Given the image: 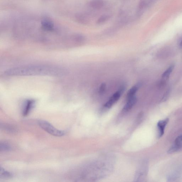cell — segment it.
<instances>
[{"mask_svg": "<svg viewBox=\"0 0 182 182\" xmlns=\"http://www.w3.org/2000/svg\"><path fill=\"white\" fill-rule=\"evenodd\" d=\"M65 70L57 66L47 65H31L17 66L8 69L5 71L9 76H63Z\"/></svg>", "mask_w": 182, "mask_h": 182, "instance_id": "obj_1", "label": "cell"}, {"mask_svg": "<svg viewBox=\"0 0 182 182\" xmlns=\"http://www.w3.org/2000/svg\"><path fill=\"white\" fill-rule=\"evenodd\" d=\"M39 126L50 134L56 137H61L65 134L63 130H58L53 126L49 122L44 120H39L38 121Z\"/></svg>", "mask_w": 182, "mask_h": 182, "instance_id": "obj_2", "label": "cell"}, {"mask_svg": "<svg viewBox=\"0 0 182 182\" xmlns=\"http://www.w3.org/2000/svg\"><path fill=\"white\" fill-rule=\"evenodd\" d=\"M124 87L122 86L120 88L119 91L114 93L104 105V106L106 109H110L117 101L121 96L122 93L124 90Z\"/></svg>", "mask_w": 182, "mask_h": 182, "instance_id": "obj_3", "label": "cell"}, {"mask_svg": "<svg viewBox=\"0 0 182 182\" xmlns=\"http://www.w3.org/2000/svg\"><path fill=\"white\" fill-rule=\"evenodd\" d=\"M41 28L44 31L52 32L55 29L54 23L48 18L43 19L40 23Z\"/></svg>", "mask_w": 182, "mask_h": 182, "instance_id": "obj_4", "label": "cell"}, {"mask_svg": "<svg viewBox=\"0 0 182 182\" xmlns=\"http://www.w3.org/2000/svg\"><path fill=\"white\" fill-rule=\"evenodd\" d=\"M35 101L34 100L28 99L26 100L23 105L22 114L24 116H27L34 108L35 106Z\"/></svg>", "mask_w": 182, "mask_h": 182, "instance_id": "obj_5", "label": "cell"}, {"mask_svg": "<svg viewBox=\"0 0 182 182\" xmlns=\"http://www.w3.org/2000/svg\"><path fill=\"white\" fill-rule=\"evenodd\" d=\"M137 101V98L135 96L127 99V103L123 109V111L125 112L129 111L135 106Z\"/></svg>", "mask_w": 182, "mask_h": 182, "instance_id": "obj_6", "label": "cell"}, {"mask_svg": "<svg viewBox=\"0 0 182 182\" xmlns=\"http://www.w3.org/2000/svg\"><path fill=\"white\" fill-rule=\"evenodd\" d=\"M169 121L168 119L161 120L158 123L157 126L159 130L158 137H162L165 132V130Z\"/></svg>", "mask_w": 182, "mask_h": 182, "instance_id": "obj_7", "label": "cell"}, {"mask_svg": "<svg viewBox=\"0 0 182 182\" xmlns=\"http://www.w3.org/2000/svg\"><path fill=\"white\" fill-rule=\"evenodd\" d=\"M104 2L102 0H92L90 2L91 7L94 9H99L104 6Z\"/></svg>", "mask_w": 182, "mask_h": 182, "instance_id": "obj_8", "label": "cell"}, {"mask_svg": "<svg viewBox=\"0 0 182 182\" xmlns=\"http://www.w3.org/2000/svg\"><path fill=\"white\" fill-rule=\"evenodd\" d=\"M138 88L139 86H135L132 87L128 92L127 95V99L135 96V94L136 93Z\"/></svg>", "mask_w": 182, "mask_h": 182, "instance_id": "obj_9", "label": "cell"}, {"mask_svg": "<svg viewBox=\"0 0 182 182\" xmlns=\"http://www.w3.org/2000/svg\"><path fill=\"white\" fill-rule=\"evenodd\" d=\"M182 148V143H175L171 146L168 151L169 153H172L177 152Z\"/></svg>", "mask_w": 182, "mask_h": 182, "instance_id": "obj_10", "label": "cell"}, {"mask_svg": "<svg viewBox=\"0 0 182 182\" xmlns=\"http://www.w3.org/2000/svg\"><path fill=\"white\" fill-rule=\"evenodd\" d=\"M174 65H172L170 66L167 70H166L162 75V78L163 79H167L169 78L170 74L173 71L174 68Z\"/></svg>", "mask_w": 182, "mask_h": 182, "instance_id": "obj_11", "label": "cell"}, {"mask_svg": "<svg viewBox=\"0 0 182 182\" xmlns=\"http://www.w3.org/2000/svg\"><path fill=\"white\" fill-rule=\"evenodd\" d=\"M12 176V174L9 172L5 170L3 168L1 167L0 176L1 178H9L11 177Z\"/></svg>", "mask_w": 182, "mask_h": 182, "instance_id": "obj_12", "label": "cell"}, {"mask_svg": "<svg viewBox=\"0 0 182 182\" xmlns=\"http://www.w3.org/2000/svg\"><path fill=\"white\" fill-rule=\"evenodd\" d=\"M1 150L2 151H8L11 150V146L8 143L2 142L1 143Z\"/></svg>", "mask_w": 182, "mask_h": 182, "instance_id": "obj_13", "label": "cell"}, {"mask_svg": "<svg viewBox=\"0 0 182 182\" xmlns=\"http://www.w3.org/2000/svg\"><path fill=\"white\" fill-rule=\"evenodd\" d=\"M109 17L108 15H104L101 16L97 20V23L99 24L104 23L109 19Z\"/></svg>", "mask_w": 182, "mask_h": 182, "instance_id": "obj_14", "label": "cell"}, {"mask_svg": "<svg viewBox=\"0 0 182 182\" xmlns=\"http://www.w3.org/2000/svg\"><path fill=\"white\" fill-rule=\"evenodd\" d=\"M106 85L105 83H102L101 84V86H100L99 91L100 93H102L105 91L106 89Z\"/></svg>", "mask_w": 182, "mask_h": 182, "instance_id": "obj_15", "label": "cell"}, {"mask_svg": "<svg viewBox=\"0 0 182 182\" xmlns=\"http://www.w3.org/2000/svg\"><path fill=\"white\" fill-rule=\"evenodd\" d=\"M175 143H182V135L179 136L176 138L175 140Z\"/></svg>", "mask_w": 182, "mask_h": 182, "instance_id": "obj_16", "label": "cell"}, {"mask_svg": "<svg viewBox=\"0 0 182 182\" xmlns=\"http://www.w3.org/2000/svg\"><path fill=\"white\" fill-rule=\"evenodd\" d=\"M170 91H168L167 92H166V93L165 94V95L164 96V97H163V100H164V101H165V99H167L168 96L169 94H170Z\"/></svg>", "mask_w": 182, "mask_h": 182, "instance_id": "obj_17", "label": "cell"}, {"mask_svg": "<svg viewBox=\"0 0 182 182\" xmlns=\"http://www.w3.org/2000/svg\"><path fill=\"white\" fill-rule=\"evenodd\" d=\"M180 47H182V40L181 41V42L180 43Z\"/></svg>", "mask_w": 182, "mask_h": 182, "instance_id": "obj_18", "label": "cell"}]
</instances>
